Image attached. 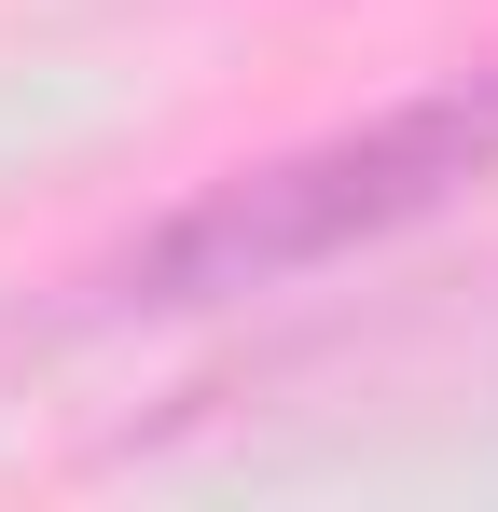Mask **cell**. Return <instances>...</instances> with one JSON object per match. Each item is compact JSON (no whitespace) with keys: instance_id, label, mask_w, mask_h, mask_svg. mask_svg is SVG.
<instances>
[{"instance_id":"obj_1","label":"cell","mask_w":498,"mask_h":512,"mask_svg":"<svg viewBox=\"0 0 498 512\" xmlns=\"http://www.w3.org/2000/svg\"><path fill=\"white\" fill-rule=\"evenodd\" d=\"M471 180H498V70L429 84L402 111H374V125H346V139L277 153V167L208 180L194 208H166L111 263V305H236V291H277V277H319V263L457 208Z\"/></svg>"}]
</instances>
